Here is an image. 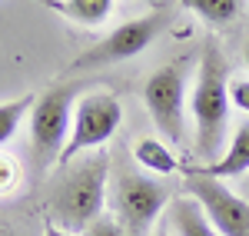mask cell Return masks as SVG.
I'll return each instance as SVG.
<instances>
[{"mask_svg":"<svg viewBox=\"0 0 249 236\" xmlns=\"http://www.w3.org/2000/svg\"><path fill=\"white\" fill-rule=\"evenodd\" d=\"M230 63L223 57L219 47L206 43L196 83L190 93V110H193V130H196V157L216 163L223 157V140L230 127Z\"/></svg>","mask_w":249,"mask_h":236,"instance_id":"cell-1","label":"cell"},{"mask_svg":"<svg viewBox=\"0 0 249 236\" xmlns=\"http://www.w3.org/2000/svg\"><path fill=\"white\" fill-rule=\"evenodd\" d=\"M107 173H110L107 153H93L73 163L50 193V219H57V226H63L67 233H83L93 219L103 217Z\"/></svg>","mask_w":249,"mask_h":236,"instance_id":"cell-2","label":"cell"},{"mask_svg":"<svg viewBox=\"0 0 249 236\" xmlns=\"http://www.w3.org/2000/svg\"><path fill=\"white\" fill-rule=\"evenodd\" d=\"M83 87L87 80H63L34 100L27 123H30V146H34L37 166H50L60 160L73 127V117H70L73 100L83 97Z\"/></svg>","mask_w":249,"mask_h":236,"instance_id":"cell-3","label":"cell"},{"mask_svg":"<svg viewBox=\"0 0 249 236\" xmlns=\"http://www.w3.org/2000/svg\"><path fill=\"white\" fill-rule=\"evenodd\" d=\"M166 23H170V14H166L163 7H156L153 14H143V17H136V20L120 23V27L110 30L96 47L83 50V54L67 67V73L73 77V73H83V70L110 67V63H120V60H130V57H136V54H143V50L166 30Z\"/></svg>","mask_w":249,"mask_h":236,"instance_id":"cell-4","label":"cell"},{"mask_svg":"<svg viewBox=\"0 0 249 236\" xmlns=\"http://www.w3.org/2000/svg\"><path fill=\"white\" fill-rule=\"evenodd\" d=\"M123 123V107L110 90H90L77 100L73 110V127H70V140L60 153V166H70L73 157L87 153V150H100L103 143H110L116 127Z\"/></svg>","mask_w":249,"mask_h":236,"instance_id":"cell-5","label":"cell"},{"mask_svg":"<svg viewBox=\"0 0 249 236\" xmlns=\"http://www.w3.org/2000/svg\"><path fill=\"white\" fill-rule=\"evenodd\" d=\"M166 200H170V190L160 180L143 177V173H120L110 190L113 217L120 219L126 236H146L160 210L166 206Z\"/></svg>","mask_w":249,"mask_h":236,"instance_id":"cell-6","label":"cell"},{"mask_svg":"<svg viewBox=\"0 0 249 236\" xmlns=\"http://www.w3.org/2000/svg\"><path fill=\"white\" fill-rule=\"evenodd\" d=\"M183 70H186L183 63H166L143 87V103L156 130L176 146L186 137V73Z\"/></svg>","mask_w":249,"mask_h":236,"instance_id":"cell-7","label":"cell"},{"mask_svg":"<svg viewBox=\"0 0 249 236\" xmlns=\"http://www.w3.org/2000/svg\"><path fill=\"white\" fill-rule=\"evenodd\" d=\"M186 173V197H193L203 213L216 226L219 236H249V200L243 193H232L223 180H210L199 173Z\"/></svg>","mask_w":249,"mask_h":236,"instance_id":"cell-8","label":"cell"},{"mask_svg":"<svg viewBox=\"0 0 249 236\" xmlns=\"http://www.w3.org/2000/svg\"><path fill=\"white\" fill-rule=\"evenodd\" d=\"M190 173H199V177L210 180H230V177H243L249 173V120H243L232 133V143L223 150V157L216 163H203V166H183Z\"/></svg>","mask_w":249,"mask_h":236,"instance_id":"cell-9","label":"cell"},{"mask_svg":"<svg viewBox=\"0 0 249 236\" xmlns=\"http://www.w3.org/2000/svg\"><path fill=\"white\" fill-rule=\"evenodd\" d=\"M133 157H136V163H140V166H146V170H150V173H156V177H173V173H183V163L176 160V153H170V146H166V143H160V140H153V137L136 140Z\"/></svg>","mask_w":249,"mask_h":236,"instance_id":"cell-10","label":"cell"},{"mask_svg":"<svg viewBox=\"0 0 249 236\" xmlns=\"http://www.w3.org/2000/svg\"><path fill=\"white\" fill-rule=\"evenodd\" d=\"M170 217H173V226H176L179 236H219L216 226L206 219L203 206H199L193 197H179L176 200L173 210H170Z\"/></svg>","mask_w":249,"mask_h":236,"instance_id":"cell-11","label":"cell"},{"mask_svg":"<svg viewBox=\"0 0 249 236\" xmlns=\"http://www.w3.org/2000/svg\"><path fill=\"white\" fill-rule=\"evenodd\" d=\"M113 0H60V17L83 23V27H100L110 17Z\"/></svg>","mask_w":249,"mask_h":236,"instance_id":"cell-12","label":"cell"},{"mask_svg":"<svg viewBox=\"0 0 249 236\" xmlns=\"http://www.w3.org/2000/svg\"><path fill=\"white\" fill-rule=\"evenodd\" d=\"M190 14H196L199 20H206V23H216V27H223V23H230V20L239 17V10H243V0H179Z\"/></svg>","mask_w":249,"mask_h":236,"instance_id":"cell-13","label":"cell"},{"mask_svg":"<svg viewBox=\"0 0 249 236\" xmlns=\"http://www.w3.org/2000/svg\"><path fill=\"white\" fill-rule=\"evenodd\" d=\"M37 93H23L20 100L10 103H0V146L17 133V127L23 123V117H30V107H34Z\"/></svg>","mask_w":249,"mask_h":236,"instance_id":"cell-14","label":"cell"},{"mask_svg":"<svg viewBox=\"0 0 249 236\" xmlns=\"http://www.w3.org/2000/svg\"><path fill=\"white\" fill-rule=\"evenodd\" d=\"M83 236H126V230L120 226L116 217H107V213H103L100 219H93V223L83 230Z\"/></svg>","mask_w":249,"mask_h":236,"instance_id":"cell-15","label":"cell"},{"mask_svg":"<svg viewBox=\"0 0 249 236\" xmlns=\"http://www.w3.org/2000/svg\"><path fill=\"white\" fill-rule=\"evenodd\" d=\"M17 180H20L17 163H14L10 157H3V153H0V193L14 190V186H17Z\"/></svg>","mask_w":249,"mask_h":236,"instance_id":"cell-16","label":"cell"},{"mask_svg":"<svg viewBox=\"0 0 249 236\" xmlns=\"http://www.w3.org/2000/svg\"><path fill=\"white\" fill-rule=\"evenodd\" d=\"M230 100L243 113H249V80H230Z\"/></svg>","mask_w":249,"mask_h":236,"instance_id":"cell-17","label":"cell"},{"mask_svg":"<svg viewBox=\"0 0 249 236\" xmlns=\"http://www.w3.org/2000/svg\"><path fill=\"white\" fill-rule=\"evenodd\" d=\"M43 236H73V233H67L63 226H57L53 219L47 217V219H43Z\"/></svg>","mask_w":249,"mask_h":236,"instance_id":"cell-18","label":"cell"},{"mask_svg":"<svg viewBox=\"0 0 249 236\" xmlns=\"http://www.w3.org/2000/svg\"><path fill=\"white\" fill-rule=\"evenodd\" d=\"M37 7H47V10H53V14H60V0H34Z\"/></svg>","mask_w":249,"mask_h":236,"instance_id":"cell-19","label":"cell"},{"mask_svg":"<svg viewBox=\"0 0 249 236\" xmlns=\"http://www.w3.org/2000/svg\"><path fill=\"white\" fill-rule=\"evenodd\" d=\"M156 236H173V233L166 230V226H160V230H156Z\"/></svg>","mask_w":249,"mask_h":236,"instance_id":"cell-20","label":"cell"},{"mask_svg":"<svg viewBox=\"0 0 249 236\" xmlns=\"http://www.w3.org/2000/svg\"><path fill=\"white\" fill-rule=\"evenodd\" d=\"M243 197L249 200V180H246V183H243Z\"/></svg>","mask_w":249,"mask_h":236,"instance_id":"cell-21","label":"cell"},{"mask_svg":"<svg viewBox=\"0 0 249 236\" xmlns=\"http://www.w3.org/2000/svg\"><path fill=\"white\" fill-rule=\"evenodd\" d=\"M246 70H249V47H246Z\"/></svg>","mask_w":249,"mask_h":236,"instance_id":"cell-22","label":"cell"},{"mask_svg":"<svg viewBox=\"0 0 249 236\" xmlns=\"http://www.w3.org/2000/svg\"><path fill=\"white\" fill-rule=\"evenodd\" d=\"M146 3H160V0H146Z\"/></svg>","mask_w":249,"mask_h":236,"instance_id":"cell-23","label":"cell"},{"mask_svg":"<svg viewBox=\"0 0 249 236\" xmlns=\"http://www.w3.org/2000/svg\"><path fill=\"white\" fill-rule=\"evenodd\" d=\"M0 236H7V233H3V230H0Z\"/></svg>","mask_w":249,"mask_h":236,"instance_id":"cell-24","label":"cell"}]
</instances>
